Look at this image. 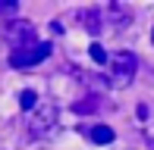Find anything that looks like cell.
Listing matches in <instances>:
<instances>
[{
    "mask_svg": "<svg viewBox=\"0 0 154 150\" xmlns=\"http://www.w3.org/2000/svg\"><path fill=\"white\" fill-rule=\"evenodd\" d=\"M0 35H3V41L13 47V50H22V47H32V44H38L35 25H32V22H25V19H13V22H3Z\"/></svg>",
    "mask_w": 154,
    "mask_h": 150,
    "instance_id": "cell-1",
    "label": "cell"
},
{
    "mask_svg": "<svg viewBox=\"0 0 154 150\" xmlns=\"http://www.w3.org/2000/svg\"><path fill=\"white\" fill-rule=\"evenodd\" d=\"M135 72H138V59H135V53H129V50H120V53H113L110 56V85H116V88H123V85H129L132 78H135Z\"/></svg>",
    "mask_w": 154,
    "mask_h": 150,
    "instance_id": "cell-2",
    "label": "cell"
},
{
    "mask_svg": "<svg viewBox=\"0 0 154 150\" xmlns=\"http://www.w3.org/2000/svg\"><path fill=\"white\" fill-rule=\"evenodd\" d=\"M51 50H54V47L44 44V41H38V44H32V47H22V50H13L10 53V66H13V69L38 66V63H44V59L51 56Z\"/></svg>",
    "mask_w": 154,
    "mask_h": 150,
    "instance_id": "cell-3",
    "label": "cell"
},
{
    "mask_svg": "<svg viewBox=\"0 0 154 150\" xmlns=\"http://www.w3.org/2000/svg\"><path fill=\"white\" fill-rule=\"evenodd\" d=\"M54 122H57V106L54 103H38L32 110V119H29V134L41 138V134H47L54 128Z\"/></svg>",
    "mask_w": 154,
    "mask_h": 150,
    "instance_id": "cell-4",
    "label": "cell"
},
{
    "mask_svg": "<svg viewBox=\"0 0 154 150\" xmlns=\"http://www.w3.org/2000/svg\"><path fill=\"white\" fill-rule=\"evenodd\" d=\"M75 19L85 25L88 35H101V31H104V6H85V10H75Z\"/></svg>",
    "mask_w": 154,
    "mask_h": 150,
    "instance_id": "cell-5",
    "label": "cell"
},
{
    "mask_svg": "<svg viewBox=\"0 0 154 150\" xmlns=\"http://www.w3.org/2000/svg\"><path fill=\"white\" fill-rule=\"evenodd\" d=\"M132 22V13L126 10L123 3H107L104 6V25H113V28H123V25Z\"/></svg>",
    "mask_w": 154,
    "mask_h": 150,
    "instance_id": "cell-6",
    "label": "cell"
},
{
    "mask_svg": "<svg viewBox=\"0 0 154 150\" xmlns=\"http://www.w3.org/2000/svg\"><path fill=\"white\" fill-rule=\"evenodd\" d=\"M104 106V97L101 94H85L82 100H75L72 103V113H79V116H91V113H97Z\"/></svg>",
    "mask_w": 154,
    "mask_h": 150,
    "instance_id": "cell-7",
    "label": "cell"
},
{
    "mask_svg": "<svg viewBox=\"0 0 154 150\" xmlns=\"http://www.w3.org/2000/svg\"><path fill=\"white\" fill-rule=\"evenodd\" d=\"M88 138H91L94 144H110V141H113V128L110 125H94L91 131H88Z\"/></svg>",
    "mask_w": 154,
    "mask_h": 150,
    "instance_id": "cell-8",
    "label": "cell"
},
{
    "mask_svg": "<svg viewBox=\"0 0 154 150\" xmlns=\"http://www.w3.org/2000/svg\"><path fill=\"white\" fill-rule=\"evenodd\" d=\"M38 103H41V100H38V94H35L32 88H25V91L19 94V106H22L25 113H32V110H35V106H38Z\"/></svg>",
    "mask_w": 154,
    "mask_h": 150,
    "instance_id": "cell-9",
    "label": "cell"
},
{
    "mask_svg": "<svg viewBox=\"0 0 154 150\" xmlns=\"http://www.w3.org/2000/svg\"><path fill=\"white\" fill-rule=\"evenodd\" d=\"M88 53H91V59H94V63H107V50H104V47L101 44H91V47H88Z\"/></svg>",
    "mask_w": 154,
    "mask_h": 150,
    "instance_id": "cell-10",
    "label": "cell"
},
{
    "mask_svg": "<svg viewBox=\"0 0 154 150\" xmlns=\"http://www.w3.org/2000/svg\"><path fill=\"white\" fill-rule=\"evenodd\" d=\"M16 13H19L16 0H0V16H16Z\"/></svg>",
    "mask_w": 154,
    "mask_h": 150,
    "instance_id": "cell-11",
    "label": "cell"
},
{
    "mask_svg": "<svg viewBox=\"0 0 154 150\" xmlns=\"http://www.w3.org/2000/svg\"><path fill=\"white\" fill-rule=\"evenodd\" d=\"M151 41H154V28H151Z\"/></svg>",
    "mask_w": 154,
    "mask_h": 150,
    "instance_id": "cell-12",
    "label": "cell"
}]
</instances>
